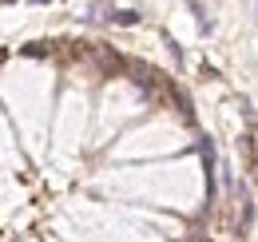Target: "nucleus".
I'll return each mask as SVG.
<instances>
[{
  "label": "nucleus",
  "instance_id": "1",
  "mask_svg": "<svg viewBox=\"0 0 258 242\" xmlns=\"http://www.w3.org/2000/svg\"><path fill=\"white\" fill-rule=\"evenodd\" d=\"M107 20H111V24H123V28H131V24H139L143 16H139V12H131V8H123V12H107Z\"/></svg>",
  "mask_w": 258,
  "mask_h": 242
},
{
  "label": "nucleus",
  "instance_id": "2",
  "mask_svg": "<svg viewBox=\"0 0 258 242\" xmlns=\"http://www.w3.org/2000/svg\"><path fill=\"white\" fill-rule=\"evenodd\" d=\"M36 4H44V0H36Z\"/></svg>",
  "mask_w": 258,
  "mask_h": 242
}]
</instances>
